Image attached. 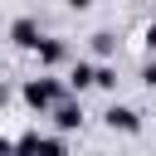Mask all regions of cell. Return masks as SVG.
Masks as SVG:
<instances>
[{"instance_id": "cell-3", "label": "cell", "mask_w": 156, "mask_h": 156, "mask_svg": "<svg viewBox=\"0 0 156 156\" xmlns=\"http://www.w3.org/2000/svg\"><path fill=\"white\" fill-rule=\"evenodd\" d=\"M10 34H15V44H24V49H39V29H34L29 20H15V29H10Z\"/></svg>"}, {"instance_id": "cell-1", "label": "cell", "mask_w": 156, "mask_h": 156, "mask_svg": "<svg viewBox=\"0 0 156 156\" xmlns=\"http://www.w3.org/2000/svg\"><path fill=\"white\" fill-rule=\"evenodd\" d=\"M24 98H29L34 107H49V102H58V83L39 78V83H29V88H24Z\"/></svg>"}, {"instance_id": "cell-5", "label": "cell", "mask_w": 156, "mask_h": 156, "mask_svg": "<svg viewBox=\"0 0 156 156\" xmlns=\"http://www.w3.org/2000/svg\"><path fill=\"white\" fill-rule=\"evenodd\" d=\"M39 58H44V63H58V58H63V44L44 39V44H39Z\"/></svg>"}, {"instance_id": "cell-4", "label": "cell", "mask_w": 156, "mask_h": 156, "mask_svg": "<svg viewBox=\"0 0 156 156\" xmlns=\"http://www.w3.org/2000/svg\"><path fill=\"white\" fill-rule=\"evenodd\" d=\"M54 122H58V127H63V132H73V127H78V122H83V112H78V107H73V102H58V107H54Z\"/></svg>"}, {"instance_id": "cell-2", "label": "cell", "mask_w": 156, "mask_h": 156, "mask_svg": "<svg viewBox=\"0 0 156 156\" xmlns=\"http://www.w3.org/2000/svg\"><path fill=\"white\" fill-rule=\"evenodd\" d=\"M107 127H122V132H136L141 122H136V112H132V107H107Z\"/></svg>"}, {"instance_id": "cell-7", "label": "cell", "mask_w": 156, "mask_h": 156, "mask_svg": "<svg viewBox=\"0 0 156 156\" xmlns=\"http://www.w3.org/2000/svg\"><path fill=\"white\" fill-rule=\"evenodd\" d=\"M141 78H146V83H151V88H156V63H151V68H146V73H141Z\"/></svg>"}, {"instance_id": "cell-8", "label": "cell", "mask_w": 156, "mask_h": 156, "mask_svg": "<svg viewBox=\"0 0 156 156\" xmlns=\"http://www.w3.org/2000/svg\"><path fill=\"white\" fill-rule=\"evenodd\" d=\"M146 44H151V49H156V24H151V29H146Z\"/></svg>"}, {"instance_id": "cell-9", "label": "cell", "mask_w": 156, "mask_h": 156, "mask_svg": "<svg viewBox=\"0 0 156 156\" xmlns=\"http://www.w3.org/2000/svg\"><path fill=\"white\" fill-rule=\"evenodd\" d=\"M68 5H73V10H83V5H88V0H68Z\"/></svg>"}, {"instance_id": "cell-6", "label": "cell", "mask_w": 156, "mask_h": 156, "mask_svg": "<svg viewBox=\"0 0 156 156\" xmlns=\"http://www.w3.org/2000/svg\"><path fill=\"white\" fill-rule=\"evenodd\" d=\"M88 83H98V68L78 63V68H73V88H88Z\"/></svg>"}]
</instances>
